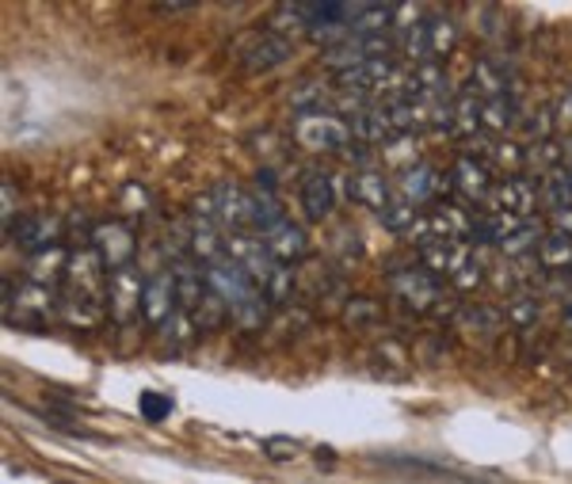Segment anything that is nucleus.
<instances>
[{"label":"nucleus","mask_w":572,"mask_h":484,"mask_svg":"<svg viewBox=\"0 0 572 484\" xmlns=\"http://www.w3.org/2000/svg\"><path fill=\"white\" fill-rule=\"evenodd\" d=\"M539 203L546 206L550 214L572 210V176L569 168H553L539 179Z\"/></svg>","instance_id":"19"},{"label":"nucleus","mask_w":572,"mask_h":484,"mask_svg":"<svg viewBox=\"0 0 572 484\" xmlns=\"http://www.w3.org/2000/svg\"><path fill=\"white\" fill-rule=\"evenodd\" d=\"M347 195H352L359 206H371V210L386 214L389 203H393V191H389V179L374 168H359V172L347 176Z\"/></svg>","instance_id":"15"},{"label":"nucleus","mask_w":572,"mask_h":484,"mask_svg":"<svg viewBox=\"0 0 572 484\" xmlns=\"http://www.w3.org/2000/svg\"><path fill=\"white\" fill-rule=\"evenodd\" d=\"M58 317L73 328H96V325H103V317H107V298H88V294L61 290Z\"/></svg>","instance_id":"16"},{"label":"nucleus","mask_w":572,"mask_h":484,"mask_svg":"<svg viewBox=\"0 0 572 484\" xmlns=\"http://www.w3.org/2000/svg\"><path fill=\"white\" fill-rule=\"evenodd\" d=\"M0 199H4V206H0V214H4V233L16 229V187L12 179H0Z\"/></svg>","instance_id":"33"},{"label":"nucleus","mask_w":572,"mask_h":484,"mask_svg":"<svg viewBox=\"0 0 572 484\" xmlns=\"http://www.w3.org/2000/svg\"><path fill=\"white\" fill-rule=\"evenodd\" d=\"M16 302V320H27V325H39V320H47L50 313H58V294H53V286H42V283H27L16 290L12 298V283L4 279V313L12 309ZM8 317V320H12Z\"/></svg>","instance_id":"7"},{"label":"nucleus","mask_w":572,"mask_h":484,"mask_svg":"<svg viewBox=\"0 0 572 484\" xmlns=\"http://www.w3.org/2000/svg\"><path fill=\"white\" fill-rule=\"evenodd\" d=\"M290 134L302 149H309V154H347V146L355 141L352 122L336 119V115H328V111L298 115V119L290 122Z\"/></svg>","instance_id":"1"},{"label":"nucleus","mask_w":572,"mask_h":484,"mask_svg":"<svg viewBox=\"0 0 572 484\" xmlns=\"http://www.w3.org/2000/svg\"><path fill=\"white\" fill-rule=\"evenodd\" d=\"M195 320H199V328L214 332V328H221L229 320V306L214 290H207V298H203L199 309H195Z\"/></svg>","instance_id":"28"},{"label":"nucleus","mask_w":572,"mask_h":484,"mask_svg":"<svg viewBox=\"0 0 572 484\" xmlns=\"http://www.w3.org/2000/svg\"><path fill=\"white\" fill-rule=\"evenodd\" d=\"M290 53H294V42L286 39V34H279V31L256 34V42L245 53V73H267V69L290 61Z\"/></svg>","instance_id":"14"},{"label":"nucleus","mask_w":572,"mask_h":484,"mask_svg":"<svg viewBox=\"0 0 572 484\" xmlns=\"http://www.w3.org/2000/svg\"><path fill=\"white\" fill-rule=\"evenodd\" d=\"M565 320H569V328H572V298L565 302Z\"/></svg>","instance_id":"38"},{"label":"nucleus","mask_w":572,"mask_h":484,"mask_svg":"<svg viewBox=\"0 0 572 484\" xmlns=\"http://www.w3.org/2000/svg\"><path fill=\"white\" fill-rule=\"evenodd\" d=\"M374 317H378V306H374L371 298H352V302H347V309H344V320L352 328L366 325V320H374Z\"/></svg>","instance_id":"32"},{"label":"nucleus","mask_w":572,"mask_h":484,"mask_svg":"<svg viewBox=\"0 0 572 484\" xmlns=\"http://www.w3.org/2000/svg\"><path fill=\"white\" fill-rule=\"evenodd\" d=\"M69 271V256L61 245L47 248V253H34L31 256V283H42V286H53L58 279H66Z\"/></svg>","instance_id":"20"},{"label":"nucleus","mask_w":572,"mask_h":484,"mask_svg":"<svg viewBox=\"0 0 572 484\" xmlns=\"http://www.w3.org/2000/svg\"><path fill=\"white\" fill-rule=\"evenodd\" d=\"M481 103L485 100H477V92H462L458 100H454V134H462V138H473V130L477 127H485V119H481Z\"/></svg>","instance_id":"24"},{"label":"nucleus","mask_w":572,"mask_h":484,"mask_svg":"<svg viewBox=\"0 0 572 484\" xmlns=\"http://www.w3.org/2000/svg\"><path fill=\"white\" fill-rule=\"evenodd\" d=\"M389 286H393V294H397V298L416 313L435 309V302H440V283H435V275L424 271V267H405V271H393Z\"/></svg>","instance_id":"10"},{"label":"nucleus","mask_w":572,"mask_h":484,"mask_svg":"<svg viewBox=\"0 0 572 484\" xmlns=\"http://www.w3.org/2000/svg\"><path fill=\"white\" fill-rule=\"evenodd\" d=\"M542 240H546V226L542 221H534V218H526L520 229L512 233V237L500 245V253H507V256H526V253H534V248H542Z\"/></svg>","instance_id":"25"},{"label":"nucleus","mask_w":572,"mask_h":484,"mask_svg":"<svg viewBox=\"0 0 572 484\" xmlns=\"http://www.w3.org/2000/svg\"><path fill=\"white\" fill-rule=\"evenodd\" d=\"M539 264L546 267V271H565V267H572V237H565V233H546V240H542L539 248Z\"/></svg>","instance_id":"23"},{"label":"nucleus","mask_w":572,"mask_h":484,"mask_svg":"<svg viewBox=\"0 0 572 484\" xmlns=\"http://www.w3.org/2000/svg\"><path fill=\"white\" fill-rule=\"evenodd\" d=\"M226 256L234 259V264L240 267V271L248 275L256 286H267V279L275 275V256L267 253V245H264V237H248V233H229L226 237Z\"/></svg>","instance_id":"3"},{"label":"nucleus","mask_w":572,"mask_h":484,"mask_svg":"<svg viewBox=\"0 0 572 484\" xmlns=\"http://www.w3.org/2000/svg\"><path fill=\"white\" fill-rule=\"evenodd\" d=\"M539 203V184L531 176H504L496 179L493 195L485 203V214H512V218H531Z\"/></svg>","instance_id":"4"},{"label":"nucleus","mask_w":572,"mask_h":484,"mask_svg":"<svg viewBox=\"0 0 572 484\" xmlns=\"http://www.w3.org/2000/svg\"><path fill=\"white\" fill-rule=\"evenodd\" d=\"M264 451H267V458H275V462L294 458V443H290V438H267Z\"/></svg>","instance_id":"34"},{"label":"nucleus","mask_w":572,"mask_h":484,"mask_svg":"<svg viewBox=\"0 0 572 484\" xmlns=\"http://www.w3.org/2000/svg\"><path fill=\"white\" fill-rule=\"evenodd\" d=\"M481 119H485L489 130H512L515 122V100L512 96H500V100H485L481 103Z\"/></svg>","instance_id":"26"},{"label":"nucleus","mask_w":572,"mask_h":484,"mask_svg":"<svg viewBox=\"0 0 572 484\" xmlns=\"http://www.w3.org/2000/svg\"><path fill=\"white\" fill-rule=\"evenodd\" d=\"M180 306V290H176V275L172 271H157L146 275V298H141V320L160 328Z\"/></svg>","instance_id":"9"},{"label":"nucleus","mask_w":572,"mask_h":484,"mask_svg":"<svg viewBox=\"0 0 572 484\" xmlns=\"http://www.w3.org/2000/svg\"><path fill=\"white\" fill-rule=\"evenodd\" d=\"M260 237H264L267 253L275 256V264H286V267H290L294 259L306 256V233H302V226H294L290 218H283L279 226H272L267 233H260Z\"/></svg>","instance_id":"17"},{"label":"nucleus","mask_w":572,"mask_h":484,"mask_svg":"<svg viewBox=\"0 0 572 484\" xmlns=\"http://www.w3.org/2000/svg\"><path fill=\"white\" fill-rule=\"evenodd\" d=\"M504 317L512 320L515 328L534 325V320H539V302H534V298H526V294H515V302L504 309Z\"/></svg>","instance_id":"31"},{"label":"nucleus","mask_w":572,"mask_h":484,"mask_svg":"<svg viewBox=\"0 0 572 484\" xmlns=\"http://www.w3.org/2000/svg\"><path fill=\"white\" fill-rule=\"evenodd\" d=\"M427 39H432V58L440 61L454 50V42H458V27L446 20V16H440V20H427Z\"/></svg>","instance_id":"27"},{"label":"nucleus","mask_w":572,"mask_h":484,"mask_svg":"<svg viewBox=\"0 0 572 484\" xmlns=\"http://www.w3.org/2000/svg\"><path fill=\"white\" fill-rule=\"evenodd\" d=\"M454 191L462 195L466 203H481L485 206L489 203V195H493V187H496V179L493 172H489V165L485 160H477V157H458V165H454Z\"/></svg>","instance_id":"12"},{"label":"nucleus","mask_w":572,"mask_h":484,"mask_svg":"<svg viewBox=\"0 0 572 484\" xmlns=\"http://www.w3.org/2000/svg\"><path fill=\"white\" fill-rule=\"evenodd\" d=\"M553 226H558V233H565V237H572V210L553 214Z\"/></svg>","instance_id":"36"},{"label":"nucleus","mask_w":572,"mask_h":484,"mask_svg":"<svg viewBox=\"0 0 572 484\" xmlns=\"http://www.w3.org/2000/svg\"><path fill=\"white\" fill-rule=\"evenodd\" d=\"M154 12H160V16H180V12H195V4H154Z\"/></svg>","instance_id":"35"},{"label":"nucleus","mask_w":572,"mask_h":484,"mask_svg":"<svg viewBox=\"0 0 572 484\" xmlns=\"http://www.w3.org/2000/svg\"><path fill=\"white\" fill-rule=\"evenodd\" d=\"M290 294H294V267L279 264V267H275V275L264 286V298L272 302V306H286V298H290Z\"/></svg>","instance_id":"30"},{"label":"nucleus","mask_w":572,"mask_h":484,"mask_svg":"<svg viewBox=\"0 0 572 484\" xmlns=\"http://www.w3.org/2000/svg\"><path fill=\"white\" fill-rule=\"evenodd\" d=\"M470 92L485 96V100H500V96H507L504 69H496L489 58H481L477 66H473V73H470Z\"/></svg>","instance_id":"21"},{"label":"nucleus","mask_w":572,"mask_h":484,"mask_svg":"<svg viewBox=\"0 0 572 484\" xmlns=\"http://www.w3.org/2000/svg\"><path fill=\"white\" fill-rule=\"evenodd\" d=\"M569 176H572V168H569Z\"/></svg>","instance_id":"39"},{"label":"nucleus","mask_w":572,"mask_h":484,"mask_svg":"<svg viewBox=\"0 0 572 484\" xmlns=\"http://www.w3.org/2000/svg\"><path fill=\"white\" fill-rule=\"evenodd\" d=\"M195 332H199V320H195V313L176 309L172 317H168L165 325L157 328V336L165 339L168 347H191L195 344Z\"/></svg>","instance_id":"22"},{"label":"nucleus","mask_w":572,"mask_h":484,"mask_svg":"<svg viewBox=\"0 0 572 484\" xmlns=\"http://www.w3.org/2000/svg\"><path fill=\"white\" fill-rule=\"evenodd\" d=\"M210 195H214V210H218L221 233L256 229V195H248L240 184H218Z\"/></svg>","instance_id":"5"},{"label":"nucleus","mask_w":572,"mask_h":484,"mask_svg":"<svg viewBox=\"0 0 572 484\" xmlns=\"http://www.w3.org/2000/svg\"><path fill=\"white\" fill-rule=\"evenodd\" d=\"M553 119H558L561 127H565V122H572V92L558 103V115H553Z\"/></svg>","instance_id":"37"},{"label":"nucleus","mask_w":572,"mask_h":484,"mask_svg":"<svg viewBox=\"0 0 572 484\" xmlns=\"http://www.w3.org/2000/svg\"><path fill=\"white\" fill-rule=\"evenodd\" d=\"M454 187V179H446L443 172L427 165H413L408 172H401V184H397V199L408 203V206H424L432 199H440Z\"/></svg>","instance_id":"11"},{"label":"nucleus","mask_w":572,"mask_h":484,"mask_svg":"<svg viewBox=\"0 0 572 484\" xmlns=\"http://www.w3.org/2000/svg\"><path fill=\"white\" fill-rule=\"evenodd\" d=\"M92 248L96 256L103 259L107 271H122V267L138 264L141 253H138V237L122 226V221H107V226H96L92 229Z\"/></svg>","instance_id":"6"},{"label":"nucleus","mask_w":572,"mask_h":484,"mask_svg":"<svg viewBox=\"0 0 572 484\" xmlns=\"http://www.w3.org/2000/svg\"><path fill=\"white\" fill-rule=\"evenodd\" d=\"M141 298H146V271L138 264L111 271L107 279V317L119 328H130L141 317Z\"/></svg>","instance_id":"2"},{"label":"nucleus","mask_w":572,"mask_h":484,"mask_svg":"<svg viewBox=\"0 0 572 484\" xmlns=\"http://www.w3.org/2000/svg\"><path fill=\"white\" fill-rule=\"evenodd\" d=\"M207 286H210L214 294H218L221 302H226L229 309L245 306L248 298H256V294H260V286L248 279V275L240 271V267L229 256H221L218 264L207 267Z\"/></svg>","instance_id":"8"},{"label":"nucleus","mask_w":572,"mask_h":484,"mask_svg":"<svg viewBox=\"0 0 572 484\" xmlns=\"http://www.w3.org/2000/svg\"><path fill=\"white\" fill-rule=\"evenodd\" d=\"M138 408H141V419H149V424H165V419L172 416V397H168V393H157V389H146L138 397Z\"/></svg>","instance_id":"29"},{"label":"nucleus","mask_w":572,"mask_h":484,"mask_svg":"<svg viewBox=\"0 0 572 484\" xmlns=\"http://www.w3.org/2000/svg\"><path fill=\"white\" fill-rule=\"evenodd\" d=\"M302 206H306V218H309V221L333 218V210H336V187H333V176L320 172V168H309V172L302 176Z\"/></svg>","instance_id":"13"},{"label":"nucleus","mask_w":572,"mask_h":484,"mask_svg":"<svg viewBox=\"0 0 572 484\" xmlns=\"http://www.w3.org/2000/svg\"><path fill=\"white\" fill-rule=\"evenodd\" d=\"M27 253H47V248L58 245V221L47 218V214H31V218H20L16 229L8 233Z\"/></svg>","instance_id":"18"}]
</instances>
